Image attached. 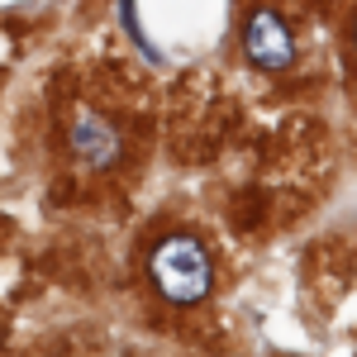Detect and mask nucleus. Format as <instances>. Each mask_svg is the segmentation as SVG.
Listing matches in <instances>:
<instances>
[{"label":"nucleus","mask_w":357,"mask_h":357,"mask_svg":"<svg viewBox=\"0 0 357 357\" xmlns=\"http://www.w3.org/2000/svg\"><path fill=\"white\" fill-rule=\"evenodd\" d=\"M148 276L162 291V301L200 305L210 296L215 262H210V252H205L200 238H191V234H167L162 243L153 248V257H148Z\"/></svg>","instance_id":"1"},{"label":"nucleus","mask_w":357,"mask_h":357,"mask_svg":"<svg viewBox=\"0 0 357 357\" xmlns=\"http://www.w3.org/2000/svg\"><path fill=\"white\" fill-rule=\"evenodd\" d=\"M243 53L252 67L281 72L296 57V38H291V29H286V20L276 10H252V20L243 24Z\"/></svg>","instance_id":"2"},{"label":"nucleus","mask_w":357,"mask_h":357,"mask_svg":"<svg viewBox=\"0 0 357 357\" xmlns=\"http://www.w3.org/2000/svg\"><path fill=\"white\" fill-rule=\"evenodd\" d=\"M67 143H72V153H77V162L96 167V172H105V167L119 162V153H124V138L114 129L105 114H72V124H67Z\"/></svg>","instance_id":"3"},{"label":"nucleus","mask_w":357,"mask_h":357,"mask_svg":"<svg viewBox=\"0 0 357 357\" xmlns=\"http://www.w3.org/2000/svg\"><path fill=\"white\" fill-rule=\"evenodd\" d=\"M353 43H357V20H353Z\"/></svg>","instance_id":"4"}]
</instances>
